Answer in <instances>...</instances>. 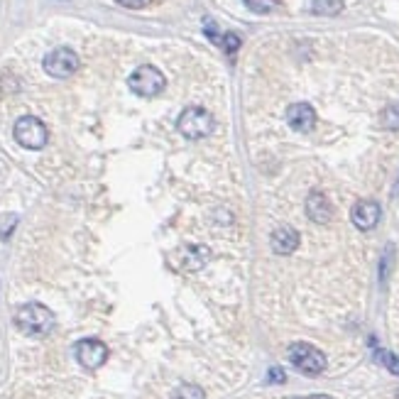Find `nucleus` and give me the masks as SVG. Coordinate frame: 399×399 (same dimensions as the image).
Masks as SVG:
<instances>
[{
  "label": "nucleus",
  "instance_id": "obj_1",
  "mask_svg": "<svg viewBox=\"0 0 399 399\" xmlns=\"http://www.w3.org/2000/svg\"><path fill=\"white\" fill-rule=\"evenodd\" d=\"M15 326L25 335H44L55 326V313L42 304H25V306L17 309Z\"/></svg>",
  "mask_w": 399,
  "mask_h": 399
},
{
  "label": "nucleus",
  "instance_id": "obj_2",
  "mask_svg": "<svg viewBox=\"0 0 399 399\" xmlns=\"http://www.w3.org/2000/svg\"><path fill=\"white\" fill-rule=\"evenodd\" d=\"M286 358L297 370H302L304 375H321L326 370V356L318 348L309 343H294L289 345Z\"/></svg>",
  "mask_w": 399,
  "mask_h": 399
},
{
  "label": "nucleus",
  "instance_id": "obj_3",
  "mask_svg": "<svg viewBox=\"0 0 399 399\" xmlns=\"http://www.w3.org/2000/svg\"><path fill=\"white\" fill-rule=\"evenodd\" d=\"M128 86L133 93H137V96H157L159 91H164V86H167V79H164V74L157 66H140V69H135L133 74H130L128 79Z\"/></svg>",
  "mask_w": 399,
  "mask_h": 399
},
{
  "label": "nucleus",
  "instance_id": "obj_4",
  "mask_svg": "<svg viewBox=\"0 0 399 399\" xmlns=\"http://www.w3.org/2000/svg\"><path fill=\"white\" fill-rule=\"evenodd\" d=\"M12 133H15V140L20 142L25 150H42L49 140L47 125L39 118H35V115H22L15 123Z\"/></svg>",
  "mask_w": 399,
  "mask_h": 399
},
{
  "label": "nucleus",
  "instance_id": "obj_5",
  "mask_svg": "<svg viewBox=\"0 0 399 399\" xmlns=\"http://www.w3.org/2000/svg\"><path fill=\"white\" fill-rule=\"evenodd\" d=\"M177 128L179 133L186 135L189 140H201V137H206L211 130H213V118H211V113L204 108H186L179 115Z\"/></svg>",
  "mask_w": 399,
  "mask_h": 399
},
{
  "label": "nucleus",
  "instance_id": "obj_6",
  "mask_svg": "<svg viewBox=\"0 0 399 399\" xmlns=\"http://www.w3.org/2000/svg\"><path fill=\"white\" fill-rule=\"evenodd\" d=\"M44 71L55 79H69L76 69H79V57H76L74 49L69 47H59L52 49L47 57H44Z\"/></svg>",
  "mask_w": 399,
  "mask_h": 399
},
{
  "label": "nucleus",
  "instance_id": "obj_7",
  "mask_svg": "<svg viewBox=\"0 0 399 399\" xmlns=\"http://www.w3.org/2000/svg\"><path fill=\"white\" fill-rule=\"evenodd\" d=\"M76 360L81 362L86 370H98L103 362L108 360V348L106 343L96 338H86L76 343Z\"/></svg>",
  "mask_w": 399,
  "mask_h": 399
},
{
  "label": "nucleus",
  "instance_id": "obj_8",
  "mask_svg": "<svg viewBox=\"0 0 399 399\" xmlns=\"http://www.w3.org/2000/svg\"><path fill=\"white\" fill-rule=\"evenodd\" d=\"M380 216H382V211L375 201H358L351 211L353 226L360 228V231H372L380 223Z\"/></svg>",
  "mask_w": 399,
  "mask_h": 399
},
{
  "label": "nucleus",
  "instance_id": "obj_9",
  "mask_svg": "<svg viewBox=\"0 0 399 399\" xmlns=\"http://www.w3.org/2000/svg\"><path fill=\"white\" fill-rule=\"evenodd\" d=\"M286 123H289L291 130H297V133H309L316 123V113L309 103H294L286 108Z\"/></svg>",
  "mask_w": 399,
  "mask_h": 399
},
{
  "label": "nucleus",
  "instance_id": "obj_10",
  "mask_svg": "<svg viewBox=\"0 0 399 399\" xmlns=\"http://www.w3.org/2000/svg\"><path fill=\"white\" fill-rule=\"evenodd\" d=\"M270 245H272V253L275 255H291L299 248V233L289 226H282L272 233Z\"/></svg>",
  "mask_w": 399,
  "mask_h": 399
},
{
  "label": "nucleus",
  "instance_id": "obj_11",
  "mask_svg": "<svg viewBox=\"0 0 399 399\" xmlns=\"http://www.w3.org/2000/svg\"><path fill=\"white\" fill-rule=\"evenodd\" d=\"M306 216L311 218L313 223H318V226H324V223L331 221L333 211H331L329 199H326L321 191H311V194L306 196Z\"/></svg>",
  "mask_w": 399,
  "mask_h": 399
},
{
  "label": "nucleus",
  "instance_id": "obj_12",
  "mask_svg": "<svg viewBox=\"0 0 399 399\" xmlns=\"http://www.w3.org/2000/svg\"><path fill=\"white\" fill-rule=\"evenodd\" d=\"M311 10L316 15H335V12L343 10V3L340 0H313Z\"/></svg>",
  "mask_w": 399,
  "mask_h": 399
},
{
  "label": "nucleus",
  "instance_id": "obj_13",
  "mask_svg": "<svg viewBox=\"0 0 399 399\" xmlns=\"http://www.w3.org/2000/svg\"><path fill=\"white\" fill-rule=\"evenodd\" d=\"M172 399H206V394L196 385H182L172 392Z\"/></svg>",
  "mask_w": 399,
  "mask_h": 399
},
{
  "label": "nucleus",
  "instance_id": "obj_14",
  "mask_svg": "<svg viewBox=\"0 0 399 399\" xmlns=\"http://www.w3.org/2000/svg\"><path fill=\"white\" fill-rule=\"evenodd\" d=\"M382 125L387 130H399V103H389L382 110Z\"/></svg>",
  "mask_w": 399,
  "mask_h": 399
},
{
  "label": "nucleus",
  "instance_id": "obj_15",
  "mask_svg": "<svg viewBox=\"0 0 399 399\" xmlns=\"http://www.w3.org/2000/svg\"><path fill=\"white\" fill-rule=\"evenodd\" d=\"M245 6H248V10L257 12V15H267V12H272L280 6V0H245Z\"/></svg>",
  "mask_w": 399,
  "mask_h": 399
},
{
  "label": "nucleus",
  "instance_id": "obj_16",
  "mask_svg": "<svg viewBox=\"0 0 399 399\" xmlns=\"http://www.w3.org/2000/svg\"><path fill=\"white\" fill-rule=\"evenodd\" d=\"M206 257H208L206 248H194V250H189V255H186V270H199V267H204Z\"/></svg>",
  "mask_w": 399,
  "mask_h": 399
},
{
  "label": "nucleus",
  "instance_id": "obj_17",
  "mask_svg": "<svg viewBox=\"0 0 399 399\" xmlns=\"http://www.w3.org/2000/svg\"><path fill=\"white\" fill-rule=\"evenodd\" d=\"M375 358H378V362H382L385 367H387L392 375H399V358L394 356V353L389 351H378L375 353Z\"/></svg>",
  "mask_w": 399,
  "mask_h": 399
},
{
  "label": "nucleus",
  "instance_id": "obj_18",
  "mask_svg": "<svg viewBox=\"0 0 399 399\" xmlns=\"http://www.w3.org/2000/svg\"><path fill=\"white\" fill-rule=\"evenodd\" d=\"M15 226H17L15 213H0V237H10Z\"/></svg>",
  "mask_w": 399,
  "mask_h": 399
},
{
  "label": "nucleus",
  "instance_id": "obj_19",
  "mask_svg": "<svg viewBox=\"0 0 399 399\" xmlns=\"http://www.w3.org/2000/svg\"><path fill=\"white\" fill-rule=\"evenodd\" d=\"M218 44H221L226 52H231V55H233V52H237V49H240V44H243V42H240V37H237L235 32H226Z\"/></svg>",
  "mask_w": 399,
  "mask_h": 399
},
{
  "label": "nucleus",
  "instance_id": "obj_20",
  "mask_svg": "<svg viewBox=\"0 0 399 399\" xmlns=\"http://www.w3.org/2000/svg\"><path fill=\"white\" fill-rule=\"evenodd\" d=\"M115 3L123 8H130V10H142V8L150 6L152 0H115Z\"/></svg>",
  "mask_w": 399,
  "mask_h": 399
},
{
  "label": "nucleus",
  "instance_id": "obj_21",
  "mask_svg": "<svg viewBox=\"0 0 399 399\" xmlns=\"http://www.w3.org/2000/svg\"><path fill=\"white\" fill-rule=\"evenodd\" d=\"M267 380H270V382H284V372H282L280 367H272Z\"/></svg>",
  "mask_w": 399,
  "mask_h": 399
},
{
  "label": "nucleus",
  "instance_id": "obj_22",
  "mask_svg": "<svg viewBox=\"0 0 399 399\" xmlns=\"http://www.w3.org/2000/svg\"><path fill=\"white\" fill-rule=\"evenodd\" d=\"M302 399H331V397H324V394H318V397H302Z\"/></svg>",
  "mask_w": 399,
  "mask_h": 399
},
{
  "label": "nucleus",
  "instance_id": "obj_23",
  "mask_svg": "<svg viewBox=\"0 0 399 399\" xmlns=\"http://www.w3.org/2000/svg\"><path fill=\"white\" fill-rule=\"evenodd\" d=\"M394 191H399V182H397V186H394Z\"/></svg>",
  "mask_w": 399,
  "mask_h": 399
},
{
  "label": "nucleus",
  "instance_id": "obj_24",
  "mask_svg": "<svg viewBox=\"0 0 399 399\" xmlns=\"http://www.w3.org/2000/svg\"><path fill=\"white\" fill-rule=\"evenodd\" d=\"M397 399H399V394H397Z\"/></svg>",
  "mask_w": 399,
  "mask_h": 399
}]
</instances>
